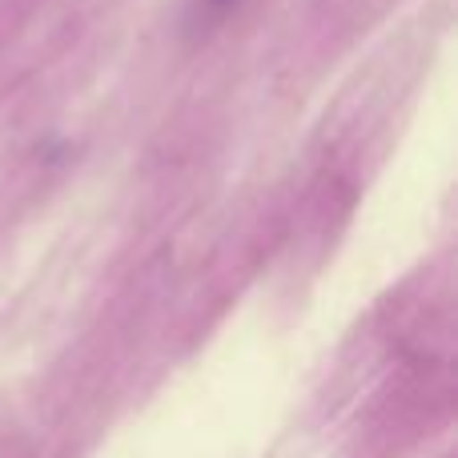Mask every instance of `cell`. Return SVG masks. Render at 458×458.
Listing matches in <instances>:
<instances>
[{"label": "cell", "instance_id": "obj_1", "mask_svg": "<svg viewBox=\"0 0 458 458\" xmlns=\"http://www.w3.org/2000/svg\"><path fill=\"white\" fill-rule=\"evenodd\" d=\"M242 0H198V16H206V21H222L229 8H237Z\"/></svg>", "mask_w": 458, "mask_h": 458}]
</instances>
